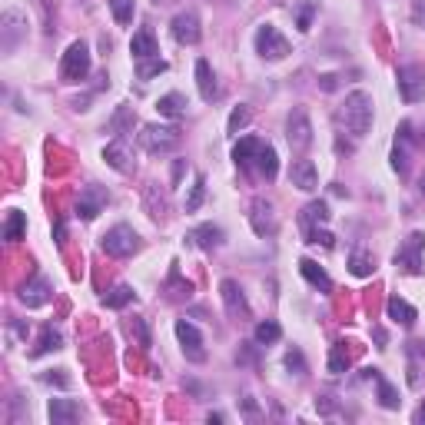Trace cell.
<instances>
[{"label": "cell", "instance_id": "obj_18", "mask_svg": "<svg viewBox=\"0 0 425 425\" xmlns=\"http://www.w3.org/2000/svg\"><path fill=\"white\" fill-rule=\"evenodd\" d=\"M262 146H266V143L256 140V137H243V140L233 146V160H236L239 170H253L256 160H260V153H262Z\"/></svg>", "mask_w": 425, "mask_h": 425}, {"label": "cell", "instance_id": "obj_27", "mask_svg": "<svg viewBox=\"0 0 425 425\" xmlns=\"http://www.w3.org/2000/svg\"><path fill=\"white\" fill-rule=\"evenodd\" d=\"M349 272L359 276V279L372 276V272H376V260H372V253H366V249H353V256H349Z\"/></svg>", "mask_w": 425, "mask_h": 425}, {"label": "cell", "instance_id": "obj_43", "mask_svg": "<svg viewBox=\"0 0 425 425\" xmlns=\"http://www.w3.org/2000/svg\"><path fill=\"white\" fill-rule=\"evenodd\" d=\"M409 17H412V24L419 27V30H425V0H412V11H409Z\"/></svg>", "mask_w": 425, "mask_h": 425}, {"label": "cell", "instance_id": "obj_2", "mask_svg": "<svg viewBox=\"0 0 425 425\" xmlns=\"http://www.w3.org/2000/svg\"><path fill=\"white\" fill-rule=\"evenodd\" d=\"M100 249H103L106 256H113V260H127V256H133V253L140 249V236H137L133 226L120 223L100 236Z\"/></svg>", "mask_w": 425, "mask_h": 425}, {"label": "cell", "instance_id": "obj_19", "mask_svg": "<svg viewBox=\"0 0 425 425\" xmlns=\"http://www.w3.org/2000/svg\"><path fill=\"white\" fill-rule=\"evenodd\" d=\"M386 312H389L392 322H399L402 329H412L415 319H419V312H415V306H409L402 296H389V303H386Z\"/></svg>", "mask_w": 425, "mask_h": 425}, {"label": "cell", "instance_id": "obj_47", "mask_svg": "<svg viewBox=\"0 0 425 425\" xmlns=\"http://www.w3.org/2000/svg\"><path fill=\"white\" fill-rule=\"evenodd\" d=\"M372 336H376V343H379V349H386V332H382V329H372Z\"/></svg>", "mask_w": 425, "mask_h": 425}, {"label": "cell", "instance_id": "obj_6", "mask_svg": "<svg viewBox=\"0 0 425 425\" xmlns=\"http://www.w3.org/2000/svg\"><path fill=\"white\" fill-rule=\"evenodd\" d=\"M253 44H256V53H260L262 60H286V57H289V40H286V37L279 34L272 24L256 27Z\"/></svg>", "mask_w": 425, "mask_h": 425}, {"label": "cell", "instance_id": "obj_13", "mask_svg": "<svg viewBox=\"0 0 425 425\" xmlns=\"http://www.w3.org/2000/svg\"><path fill=\"white\" fill-rule=\"evenodd\" d=\"M286 137H289V146L299 150V153L312 143V123H309L306 110H293L289 113V120H286Z\"/></svg>", "mask_w": 425, "mask_h": 425}, {"label": "cell", "instance_id": "obj_5", "mask_svg": "<svg viewBox=\"0 0 425 425\" xmlns=\"http://www.w3.org/2000/svg\"><path fill=\"white\" fill-rule=\"evenodd\" d=\"M422 249H425V233L415 229L399 243L395 249V269L405 272V276H419L422 272Z\"/></svg>", "mask_w": 425, "mask_h": 425}, {"label": "cell", "instance_id": "obj_14", "mask_svg": "<svg viewBox=\"0 0 425 425\" xmlns=\"http://www.w3.org/2000/svg\"><path fill=\"white\" fill-rule=\"evenodd\" d=\"M106 189L96 186V183H90V186L80 189V200H77V216H80L83 223H90V220H96L100 216V210L106 206Z\"/></svg>", "mask_w": 425, "mask_h": 425}, {"label": "cell", "instance_id": "obj_9", "mask_svg": "<svg viewBox=\"0 0 425 425\" xmlns=\"http://www.w3.org/2000/svg\"><path fill=\"white\" fill-rule=\"evenodd\" d=\"M395 83H399V96L405 103H419L425 100V70L415 63H405L395 70Z\"/></svg>", "mask_w": 425, "mask_h": 425}, {"label": "cell", "instance_id": "obj_22", "mask_svg": "<svg viewBox=\"0 0 425 425\" xmlns=\"http://www.w3.org/2000/svg\"><path fill=\"white\" fill-rule=\"evenodd\" d=\"M299 272L306 276V283L309 286H316L319 293H329L332 289V279H329V272L322 269L316 260H299Z\"/></svg>", "mask_w": 425, "mask_h": 425}, {"label": "cell", "instance_id": "obj_25", "mask_svg": "<svg viewBox=\"0 0 425 425\" xmlns=\"http://www.w3.org/2000/svg\"><path fill=\"white\" fill-rule=\"evenodd\" d=\"M130 53L137 60H150V57H160V47H156V37L150 30H137L130 40Z\"/></svg>", "mask_w": 425, "mask_h": 425}, {"label": "cell", "instance_id": "obj_24", "mask_svg": "<svg viewBox=\"0 0 425 425\" xmlns=\"http://www.w3.org/2000/svg\"><path fill=\"white\" fill-rule=\"evenodd\" d=\"M196 87H200V96L210 103V100H216V94H220V87H216V73H212V67L206 63V60H196Z\"/></svg>", "mask_w": 425, "mask_h": 425}, {"label": "cell", "instance_id": "obj_23", "mask_svg": "<svg viewBox=\"0 0 425 425\" xmlns=\"http://www.w3.org/2000/svg\"><path fill=\"white\" fill-rule=\"evenodd\" d=\"M189 239H193L200 249H206V253H210V249L223 246V229H220V226H212V223H203V226H196V229L189 233Z\"/></svg>", "mask_w": 425, "mask_h": 425}, {"label": "cell", "instance_id": "obj_16", "mask_svg": "<svg viewBox=\"0 0 425 425\" xmlns=\"http://www.w3.org/2000/svg\"><path fill=\"white\" fill-rule=\"evenodd\" d=\"M220 299H223L226 312H229L233 319H246L249 316V303H246V296H243V289H239L236 279H223V283H220Z\"/></svg>", "mask_w": 425, "mask_h": 425}, {"label": "cell", "instance_id": "obj_11", "mask_svg": "<svg viewBox=\"0 0 425 425\" xmlns=\"http://www.w3.org/2000/svg\"><path fill=\"white\" fill-rule=\"evenodd\" d=\"M177 339H179V349L186 355L189 362H206V349H203V336L200 329L186 322V319H177Z\"/></svg>", "mask_w": 425, "mask_h": 425}, {"label": "cell", "instance_id": "obj_32", "mask_svg": "<svg viewBox=\"0 0 425 425\" xmlns=\"http://www.w3.org/2000/svg\"><path fill=\"white\" fill-rule=\"evenodd\" d=\"M133 123H137V113H133L130 106H120L117 117L110 120V133H117V137H123L127 130H133Z\"/></svg>", "mask_w": 425, "mask_h": 425}, {"label": "cell", "instance_id": "obj_12", "mask_svg": "<svg viewBox=\"0 0 425 425\" xmlns=\"http://www.w3.org/2000/svg\"><path fill=\"white\" fill-rule=\"evenodd\" d=\"M17 296H20V303H24L27 309H40L53 299V286H50L47 276H34V279H27V283L20 286Z\"/></svg>", "mask_w": 425, "mask_h": 425}, {"label": "cell", "instance_id": "obj_34", "mask_svg": "<svg viewBox=\"0 0 425 425\" xmlns=\"http://www.w3.org/2000/svg\"><path fill=\"white\" fill-rule=\"evenodd\" d=\"M133 303V289L130 286H117V289H110V293L103 296V306L106 309H123Z\"/></svg>", "mask_w": 425, "mask_h": 425}, {"label": "cell", "instance_id": "obj_46", "mask_svg": "<svg viewBox=\"0 0 425 425\" xmlns=\"http://www.w3.org/2000/svg\"><path fill=\"white\" fill-rule=\"evenodd\" d=\"M44 382H57L60 389H67V386H70V379H67V376H53V372H47V376H44Z\"/></svg>", "mask_w": 425, "mask_h": 425}, {"label": "cell", "instance_id": "obj_40", "mask_svg": "<svg viewBox=\"0 0 425 425\" xmlns=\"http://www.w3.org/2000/svg\"><path fill=\"white\" fill-rule=\"evenodd\" d=\"M303 236H306V243H312V246H326V249H332V243H336V239H332V233H326L322 226H316V229H306Z\"/></svg>", "mask_w": 425, "mask_h": 425}, {"label": "cell", "instance_id": "obj_8", "mask_svg": "<svg viewBox=\"0 0 425 425\" xmlns=\"http://www.w3.org/2000/svg\"><path fill=\"white\" fill-rule=\"evenodd\" d=\"M27 40V17L17 11H7L0 17V50L11 57L13 50Z\"/></svg>", "mask_w": 425, "mask_h": 425}, {"label": "cell", "instance_id": "obj_41", "mask_svg": "<svg viewBox=\"0 0 425 425\" xmlns=\"http://www.w3.org/2000/svg\"><path fill=\"white\" fill-rule=\"evenodd\" d=\"M392 170H395L399 177H405V170H409V160H405V146H399V143H395V150H392Z\"/></svg>", "mask_w": 425, "mask_h": 425}, {"label": "cell", "instance_id": "obj_44", "mask_svg": "<svg viewBox=\"0 0 425 425\" xmlns=\"http://www.w3.org/2000/svg\"><path fill=\"white\" fill-rule=\"evenodd\" d=\"M130 332H137V339H140L143 349L150 345V329H146V322H143V319H133V322H130Z\"/></svg>", "mask_w": 425, "mask_h": 425}, {"label": "cell", "instance_id": "obj_15", "mask_svg": "<svg viewBox=\"0 0 425 425\" xmlns=\"http://www.w3.org/2000/svg\"><path fill=\"white\" fill-rule=\"evenodd\" d=\"M170 27H173V40H177V44H183V47H196V44H200V37H203L200 17H196L193 11L177 13Z\"/></svg>", "mask_w": 425, "mask_h": 425}, {"label": "cell", "instance_id": "obj_3", "mask_svg": "<svg viewBox=\"0 0 425 425\" xmlns=\"http://www.w3.org/2000/svg\"><path fill=\"white\" fill-rule=\"evenodd\" d=\"M94 67V60H90V47L83 44V40H73L63 60H60V80L63 83H80L87 80V73Z\"/></svg>", "mask_w": 425, "mask_h": 425}, {"label": "cell", "instance_id": "obj_33", "mask_svg": "<svg viewBox=\"0 0 425 425\" xmlns=\"http://www.w3.org/2000/svg\"><path fill=\"white\" fill-rule=\"evenodd\" d=\"M249 120H253V110L249 106H236L233 113H229V123H226V133L229 137H239V130H246Z\"/></svg>", "mask_w": 425, "mask_h": 425}, {"label": "cell", "instance_id": "obj_35", "mask_svg": "<svg viewBox=\"0 0 425 425\" xmlns=\"http://www.w3.org/2000/svg\"><path fill=\"white\" fill-rule=\"evenodd\" d=\"M316 0H306V4H299V7H296V27H299V30H303V34H309V30H312V17H316Z\"/></svg>", "mask_w": 425, "mask_h": 425}, {"label": "cell", "instance_id": "obj_26", "mask_svg": "<svg viewBox=\"0 0 425 425\" xmlns=\"http://www.w3.org/2000/svg\"><path fill=\"white\" fill-rule=\"evenodd\" d=\"M156 113L160 117H170V120H179L186 113V96L183 94H163L156 100Z\"/></svg>", "mask_w": 425, "mask_h": 425}, {"label": "cell", "instance_id": "obj_29", "mask_svg": "<svg viewBox=\"0 0 425 425\" xmlns=\"http://www.w3.org/2000/svg\"><path fill=\"white\" fill-rule=\"evenodd\" d=\"M256 170H260L262 179H276V173H279V156H276V150H272L269 143L262 146L260 160H256Z\"/></svg>", "mask_w": 425, "mask_h": 425}, {"label": "cell", "instance_id": "obj_39", "mask_svg": "<svg viewBox=\"0 0 425 425\" xmlns=\"http://www.w3.org/2000/svg\"><path fill=\"white\" fill-rule=\"evenodd\" d=\"M349 369V353H345V345H332V353H329V372L332 376H339V372H345Z\"/></svg>", "mask_w": 425, "mask_h": 425}, {"label": "cell", "instance_id": "obj_42", "mask_svg": "<svg viewBox=\"0 0 425 425\" xmlns=\"http://www.w3.org/2000/svg\"><path fill=\"white\" fill-rule=\"evenodd\" d=\"M286 366H289V369H296V376H303V372H306V362H303V353H299V349H289V353H286Z\"/></svg>", "mask_w": 425, "mask_h": 425}, {"label": "cell", "instance_id": "obj_1", "mask_svg": "<svg viewBox=\"0 0 425 425\" xmlns=\"http://www.w3.org/2000/svg\"><path fill=\"white\" fill-rule=\"evenodd\" d=\"M336 120H339V127H345V130L353 133L355 140H362L372 130V96L366 90H353V94L345 96V103L339 106Z\"/></svg>", "mask_w": 425, "mask_h": 425}, {"label": "cell", "instance_id": "obj_21", "mask_svg": "<svg viewBox=\"0 0 425 425\" xmlns=\"http://www.w3.org/2000/svg\"><path fill=\"white\" fill-rule=\"evenodd\" d=\"M329 203L326 200H312L306 206V210L299 212V226H303V233H306V229H316V226H322V223H329Z\"/></svg>", "mask_w": 425, "mask_h": 425}, {"label": "cell", "instance_id": "obj_20", "mask_svg": "<svg viewBox=\"0 0 425 425\" xmlns=\"http://www.w3.org/2000/svg\"><path fill=\"white\" fill-rule=\"evenodd\" d=\"M47 415H50V422L53 425H70V422L80 419V405H77L73 399H50Z\"/></svg>", "mask_w": 425, "mask_h": 425}, {"label": "cell", "instance_id": "obj_45", "mask_svg": "<svg viewBox=\"0 0 425 425\" xmlns=\"http://www.w3.org/2000/svg\"><path fill=\"white\" fill-rule=\"evenodd\" d=\"M339 80H343L339 73H322V77H319V90H326V94H332V90L339 87Z\"/></svg>", "mask_w": 425, "mask_h": 425}, {"label": "cell", "instance_id": "obj_37", "mask_svg": "<svg viewBox=\"0 0 425 425\" xmlns=\"http://www.w3.org/2000/svg\"><path fill=\"white\" fill-rule=\"evenodd\" d=\"M160 73H166V60H160V57H150V60H140L137 63V77L140 80H150V77H160Z\"/></svg>", "mask_w": 425, "mask_h": 425}, {"label": "cell", "instance_id": "obj_49", "mask_svg": "<svg viewBox=\"0 0 425 425\" xmlns=\"http://www.w3.org/2000/svg\"><path fill=\"white\" fill-rule=\"evenodd\" d=\"M415 422H419V425H425V402H422V405H419V412H415Z\"/></svg>", "mask_w": 425, "mask_h": 425}, {"label": "cell", "instance_id": "obj_36", "mask_svg": "<svg viewBox=\"0 0 425 425\" xmlns=\"http://www.w3.org/2000/svg\"><path fill=\"white\" fill-rule=\"evenodd\" d=\"M203 200H206V177H196L186 196V212H196L203 206Z\"/></svg>", "mask_w": 425, "mask_h": 425}, {"label": "cell", "instance_id": "obj_48", "mask_svg": "<svg viewBox=\"0 0 425 425\" xmlns=\"http://www.w3.org/2000/svg\"><path fill=\"white\" fill-rule=\"evenodd\" d=\"M53 233H57V243H60V246H63V233H67V229H63V223H57V226H53Z\"/></svg>", "mask_w": 425, "mask_h": 425}, {"label": "cell", "instance_id": "obj_51", "mask_svg": "<svg viewBox=\"0 0 425 425\" xmlns=\"http://www.w3.org/2000/svg\"><path fill=\"white\" fill-rule=\"evenodd\" d=\"M419 189H422V193H425V173H422V179H419Z\"/></svg>", "mask_w": 425, "mask_h": 425}, {"label": "cell", "instance_id": "obj_10", "mask_svg": "<svg viewBox=\"0 0 425 425\" xmlns=\"http://www.w3.org/2000/svg\"><path fill=\"white\" fill-rule=\"evenodd\" d=\"M103 160L106 166H113L117 173H123V177H130V173H137V160H133V146L127 137H117L113 143H106L103 146Z\"/></svg>", "mask_w": 425, "mask_h": 425}, {"label": "cell", "instance_id": "obj_50", "mask_svg": "<svg viewBox=\"0 0 425 425\" xmlns=\"http://www.w3.org/2000/svg\"><path fill=\"white\" fill-rule=\"evenodd\" d=\"M156 7H166V4H173V0H153Z\"/></svg>", "mask_w": 425, "mask_h": 425}, {"label": "cell", "instance_id": "obj_17", "mask_svg": "<svg viewBox=\"0 0 425 425\" xmlns=\"http://www.w3.org/2000/svg\"><path fill=\"white\" fill-rule=\"evenodd\" d=\"M289 183H293L296 189H303V193H312V189L319 186L316 163H312V160H306V156L293 160V166H289Z\"/></svg>", "mask_w": 425, "mask_h": 425}, {"label": "cell", "instance_id": "obj_38", "mask_svg": "<svg viewBox=\"0 0 425 425\" xmlns=\"http://www.w3.org/2000/svg\"><path fill=\"white\" fill-rule=\"evenodd\" d=\"M110 11L120 27H127L133 20V0H110Z\"/></svg>", "mask_w": 425, "mask_h": 425}, {"label": "cell", "instance_id": "obj_31", "mask_svg": "<svg viewBox=\"0 0 425 425\" xmlns=\"http://www.w3.org/2000/svg\"><path fill=\"white\" fill-rule=\"evenodd\" d=\"M63 345V339H60V332L53 329V326H44V332H40V343H37V349L30 355H44V353H53V349H60Z\"/></svg>", "mask_w": 425, "mask_h": 425}, {"label": "cell", "instance_id": "obj_4", "mask_svg": "<svg viewBox=\"0 0 425 425\" xmlns=\"http://www.w3.org/2000/svg\"><path fill=\"white\" fill-rule=\"evenodd\" d=\"M179 130L177 127H160V123H150V127H143L140 130V146L146 153L153 156H163V153H173L179 146Z\"/></svg>", "mask_w": 425, "mask_h": 425}, {"label": "cell", "instance_id": "obj_28", "mask_svg": "<svg viewBox=\"0 0 425 425\" xmlns=\"http://www.w3.org/2000/svg\"><path fill=\"white\" fill-rule=\"evenodd\" d=\"M24 233H27V212L11 210L7 212V223H4V239L17 243V239H24Z\"/></svg>", "mask_w": 425, "mask_h": 425}, {"label": "cell", "instance_id": "obj_30", "mask_svg": "<svg viewBox=\"0 0 425 425\" xmlns=\"http://www.w3.org/2000/svg\"><path fill=\"white\" fill-rule=\"evenodd\" d=\"M279 336H283V329H279V322H276V319H262L260 326H256V332H253L256 345H272V343H279Z\"/></svg>", "mask_w": 425, "mask_h": 425}, {"label": "cell", "instance_id": "obj_7", "mask_svg": "<svg viewBox=\"0 0 425 425\" xmlns=\"http://www.w3.org/2000/svg\"><path fill=\"white\" fill-rule=\"evenodd\" d=\"M249 226H253V233H256L260 239L276 236L279 220H276V210H272V203L266 200V196H256V200L249 203Z\"/></svg>", "mask_w": 425, "mask_h": 425}]
</instances>
